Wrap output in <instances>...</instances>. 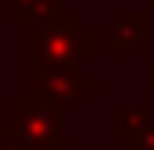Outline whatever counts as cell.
I'll list each match as a JSON object with an SVG mask.
<instances>
[{
    "mask_svg": "<svg viewBox=\"0 0 154 150\" xmlns=\"http://www.w3.org/2000/svg\"><path fill=\"white\" fill-rule=\"evenodd\" d=\"M29 57H32V64L93 61L97 57V29L86 25L75 11H57L43 25L29 29Z\"/></svg>",
    "mask_w": 154,
    "mask_h": 150,
    "instance_id": "1",
    "label": "cell"
},
{
    "mask_svg": "<svg viewBox=\"0 0 154 150\" xmlns=\"http://www.w3.org/2000/svg\"><path fill=\"white\" fill-rule=\"evenodd\" d=\"M11 111L14 125L36 150H65V104L36 93V89H18L11 93Z\"/></svg>",
    "mask_w": 154,
    "mask_h": 150,
    "instance_id": "2",
    "label": "cell"
},
{
    "mask_svg": "<svg viewBox=\"0 0 154 150\" xmlns=\"http://www.w3.org/2000/svg\"><path fill=\"white\" fill-rule=\"evenodd\" d=\"M82 64L86 61H47V64H32L29 89L47 93V97L61 100L65 107H72L79 100H86L90 93H97V79L86 75Z\"/></svg>",
    "mask_w": 154,
    "mask_h": 150,
    "instance_id": "3",
    "label": "cell"
},
{
    "mask_svg": "<svg viewBox=\"0 0 154 150\" xmlns=\"http://www.w3.org/2000/svg\"><path fill=\"white\" fill-rule=\"evenodd\" d=\"M111 136L125 150H154V107H115Z\"/></svg>",
    "mask_w": 154,
    "mask_h": 150,
    "instance_id": "4",
    "label": "cell"
},
{
    "mask_svg": "<svg viewBox=\"0 0 154 150\" xmlns=\"http://www.w3.org/2000/svg\"><path fill=\"white\" fill-rule=\"evenodd\" d=\"M111 57L125 61L133 54L136 43H154V25L147 18V11H115L111 14Z\"/></svg>",
    "mask_w": 154,
    "mask_h": 150,
    "instance_id": "5",
    "label": "cell"
},
{
    "mask_svg": "<svg viewBox=\"0 0 154 150\" xmlns=\"http://www.w3.org/2000/svg\"><path fill=\"white\" fill-rule=\"evenodd\" d=\"M57 11H65V0H11V22L18 29H36Z\"/></svg>",
    "mask_w": 154,
    "mask_h": 150,
    "instance_id": "6",
    "label": "cell"
},
{
    "mask_svg": "<svg viewBox=\"0 0 154 150\" xmlns=\"http://www.w3.org/2000/svg\"><path fill=\"white\" fill-rule=\"evenodd\" d=\"M0 150H36V147L22 136V129L14 122H7V125H0Z\"/></svg>",
    "mask_w": 154,
    "mask_h": 150,
    "instance_id": "7",
    "label": "cell"
},
{
    "mask_svg": "<svg viewBox=\"0 0 154 150\" xmlns=\"http://www.w3.org/2000/svg\"><path fill=\"white\" fill-rule=\"evenodd\" d=\"M143 86H147V93H154V57L143 61Z\"/></svg>",
    "mask_w": 154,
    "mask_h": 150,
    "instance_id": "8",
    "label": "cell"
},
{
    "mask_svg": "<svg viewBox=\"0 0 154 150\" xmlns=\"http://www.w3.org/2000/svg\"><path fill=\"white\" fill-rule=\"evenodd\" d=\"M143 11H147V18H151V25H154V0H143Z\"/></svg>",
    "mask_w": 154,
    "mask_h": 150,
    "instance_id": "9",
    "label": "cell"
}]
</instances>
